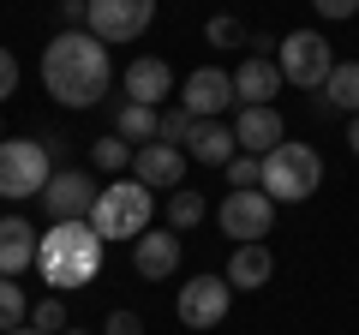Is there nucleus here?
<instances>
[{
  "label": "nucleus",
  "instance_id": "nucleus-1",
  "mask_svg": "<svg viewBox=\"0 0 359 335\" xmlns=\"http://www.w3.org/2000/svg\"><path fill=\"white\" fill-rule=\"evenodd\" d=\"M42 84L66 108H96L108 96V84H114V54H108V42L90 36V30H60L42 48Z\"/></svg>",
  "mask_w": 359,
  "mask_h": 335
},
{
  "label": "nucleus",
  "instance_id": "nucleus-2",
  "mask_svg": "<svg viewBox=\"0 0 359 335\" xmlns=\"http://www.w3.org/2000/svg\"><path fill=\"white\" fill-rule=\"evenodd\" d=\"M102 252H108V240L90 221H54L48 233L36 240V270H42V282L48 287H84V282H96V270H102Z\"/></svg>",
  "mask_w": 359,
  "mask_h": 335
},
{
  "label": "nucleus",
  "instance_id": "nucleus-3",
  "mask_svg": "<svg viewBox=\"0 0 359 335\" xmlns=\"http://www.w3.org/2000/svg\"><path fill=\"white\" fill-rule=\"evenodd\" d=\"M150 216H156V192L144 180H114L90 204V228L102 240H138V233H150Z\"/></svg>",
  "mask_w": 359,
  "mask_h": 335
},
{
  "label": "nucleus",
  "instance_id": "nucleus-4",
  "mask_svg": "<svg viewBox=\"0 0 359 335\" xmlns=\"http://www.w3.org/2000/svg\"><path fill=\"white\" fill-rule=\"evenodd\" d=\"M318 186H323V156L311 150V144H287L282 138L264 156V180H257L264 198H276V204H306Z\"/></svg>",
  "mask_w": 359,
  "mask_h": 335
},
{
  "label": "nucleus",
  "instance_id": "nucleus-5",
  "mask_svg": "<svg viewBox=\"0 0 359 335\" xmlns=\"http://www.w3.org/2000/svg\"><path fill=\"white\" fill-rule=\"evenodd\" d=\"M54 180V150L48 138H0V198H42Z\"/></svg>",
  "mask_w": 359,
  "mask_h": 335
},
{
  "label": "nucleus",
  "instance_id": "nucleus-6",
  "mask_svg": "<svg viewBox=\"0 0 359 335\" xmlns=\"http://www.w3.org/2000/svg\"><path fill=\"white\" fill-rule=\"evenodd\" d=\"M276 66H282V84H299V90H323V78L335 72V54L323 42V30H287L276 42Z\"/></svg>",
  "mask_w": 359,
  "mask_h": 335
},
{
  "label": "nucleus",
  "instance_id": "nucleus-7",
  "mask_svg": "<svg viewBox=\"0 0 359 335\" xmlns=\"http://www.w3.org/2000/svg\"><path fill=\"white\" fill-rule=\"evenodd\" d=\"M156 18V0H84V30L108 48L120 42H138Z\"/></svg>",
  "mask_w": 359,
  "mask_h": 335
},
{
  "label": "nucleus",
  "instance_id": "nucleus-8",
  "mask_svg": "<svg viewBox=\"0 0 359 335\" xmlns=\"http://www.w3.org/2000/svg\"><path fill=\"white\" fill-rule=\"evenodd\" d=\"M228 299H233L228 275H192V282L180 287L174 311H180V323H186V329H216V323L228 317Z\"/></svg>",
  "mask_w": 359,
  "mask_h": 335
},
{
  "label": "nucleus",
  "instance_id": "nucleus-9",
  "mask_svg": "<svg viewBox=\"0 0 359 335\" xmlns=\"http://www.w3.org/2000/svg\"><path fill=\"white\" fill-rule=\"evenodd\" d=\"M96 192L102 186L90 180L84 168H54V180L42 186V210H48V221H90Z\"/></svg>",
  "mask_w": 359,
  "mask_h": 335
},
{
  "label": "nucleus",
  "instance_id": "nucleus-10",
  "mask_svg": "<svg viewBox=\"0 0 359 335\" xmlns=\"http://www.w3.org/2000/svg\"><path fill=\"white\" fill-rule=\"evenodd\" d=\"M216 216H222V233H228V240L252 245V240H269V228H276V198H264V192H228Z\"/></svg>",
  "mask_w": 359,
  "mask_h": 335
},
{
  "label": "nucleus",
  "instance_id": "nucleus-11",
  "mask_svg": "<svg viewBox=\"0 0 359 335\" xmlns=\"http://www.w3.org/2000/svg\"><path fill=\"white\" fill-rule=\"evenodd\" d=\"M132 180H144L150 192H180L186 186V150L180 144H162V138L138 144L132 150Z\"/></svg>",
  "mask_w": 359,
  "mask_h": 335
},
{
  "label": "nucleus",
  "instance_id": "nucleus-12",
  "mask_svg": "<svg viewBox=\"0 0 359 335\" xmlns=\"http://www.w3.org/2000/svg\"><path fill=\"white\" fill-rule=\"evenodd\" d=\"M228 102H240V96H233V72H222V66H198L180 84V108H192L198 120H222Z\"/></svg>",
  "mask_w": 359,
  "mask_h": 335
},
{
  "label": "nucleus",
  "instance_id": "nucleus-13",
  "mask_svg": "<svg viewBox=\"0 0 359 335\" xmlns=\"http://www.w3.org/2000/svg\"><path fill=\"white\" fill-rule=\"evenodd\" d=\"M276 90H282V66L269 60V54L240 60V72H233V96H240V108H276Z\"/></svg>",
  "mask_w": 359,
  "mask_h": 335
},
{
  "label": "nucleus",
  "instance_id": "nucleus-14",
  "mask_svg": "<svg viewBox=\"0 0 359 335\" xmlns=\"http://www.w3.org/2000/svg\"><path fill=\"white\" fill-rule=\"evenodd\" d=\"M132 270L144 275V282H168V275L180 270V233L168 228V233H138L132 240Z\"/></svg>",
  "mask_w": 359,
  "mask_h": 335
},
{
  "label": "nucleus",
  "instance_id": "nucleus-15",
  "mask_svg": "<svg viewBox=\"0 0 359 335\" xmlns=\"http://www.w3.org/2000/svg\"><path fill=\"white\" fill-rule=\"evenodd\" d=\"M120 84H126V96L144 102V108H162L168 96H174V72H168V60H156V54L132 60L126 72H120Z\"/></svg>",
  "mask_w": 359,
  "mask_h": 335
},
{
  "label": "nucleus",
  "instance_id": "nucleus-16",
  "mask_svg": "<svg viewBox=\"0 0 359 335\" xmlns=\"http://www.w3.org/2000/svg\"><path fill=\"white\" fill-rule=\"evenodd\" d=\"M233 144H240L245 156H269L276 144H282V114H276V108H240Z\"/></svg>",
  "mask_w": 359,
  "mask_h": 335
},
{
  "label": "nucleus",
  "instance_id": "nucleus-17",
  "mask_svg": "<svg viewBox=\"0 0 359 335\" xmlns=\"http://www.w3.org/2000/svg\"><path fill=\"white\" fill-rule=\"evenodd\" d=\"M36 264V228L25 216H0V275H25Z\"/></svg>",
  "mask_w": 359,
  "mask_h": 335
},
{
  "label": "nucleus",
  "instance_id": "nucleus-18",
  "mask_svg": "<svg viewBox=\"0 0 359 335\" xmlns=\"http://www.w3.org/2000/svg\"><path fill=\"white\" fill-rule=\"evenodd\" d=\"M269 275H276V252H269L264 240L233 245V258H228V287L233 294H240V287H264Z\"/></svg>",
  "mask_w": 359,
  "mask_h": 335
},
{
  "label": "nucleus",
  "instance_id": "nucleus-19",
  "mask_svg": "<svg viewBox=\"0 0 359 335\" xmlns=\"http://www.w3.org/2000/svg\"><path fill=\"white\" fill-rule=\"evenodd\" d=\"M186 150H192V162H204V168H228L233 156H240V144H233V132L222 126V120H198L192 138H186Z\"/></svg>",
  "mask_w": 359,
  "mask_h": 335
},
{
  "label": "nucleus",
  "instance_id": "nucleus-20",
  "mask_svg": "<svg viewBox=\"0 0 359 335\" xmlns=\"http://www.w3.org/2000/svg\"><path fill=\"white\" fill-rule=\"evenodd\" d=\"M323 102L359 114V60H335V72L323 78Z\"/></svg>",
  "mask_w": 359,
  "mask_h": 335
},
{
  "label": "nucleus",
  "instance_id": "nucleus-21",
  "mask_svg": "<svg viewBox=\"0 0 359 335\" xmlns=\"http://www.w3.org/2000/svg\"><path fill=\"white\" fill-rule=\"evenodd\" d=\"M204 216H210V204H204V192H192V186H180V192L168 198V228H174V233L198 228Z\"/></svg>",
  "mask_w": 359,
  "mask_h": 335
},
{
  "label": "nucleus",
  "instance_id": "nucleus-22",
  "mask_svg": "<svg viewBox=\"0 0 359 335\" xmlns=\"http://www.w3.org/2000/svg\"><path fill=\"white\" fill-rule=\"evenodd\" d=\"M120 138L138 150V144H150L156 138V108H144V102H126L120 108Z\"/></svg>",
  "mask_w": 359,
  "mask_h": 335
},
{
  "label": "nucleus",
  "instance_id": "nucleus-23",
  "mask_svg": "<svg viewBox=\"0 0 359 335\" xmlns=\"http://www.w3.org/2000/svg\"><path fill=\"white\" fill-rule=\"evenodd\" d=\"M25 317H30V299H25V287H18V275H0V335L18 329Z\"/></svg>",
  "mask_w": 359,
  "mask_h": 335
},
{
  "label": "nucleus",
  "instance_id": "nucleus-24",
  "mask_svg": "<svg viewBox=\"0 0 359 335\" xmlns=\"http://www.w3.org/2000/svg\"><path fill=\"white\" fill-rule=\"evenodd\" d=\"M192 126H198L192 108H162V114H156V138H162V144H186Z\"/></svg>",
  "mask_w": 359,
  "mask_h": 335
},
{
  "label": "nucleus",
  "instance_id": "nucleus-25",
  "mask_svg": "<svg viewBox=\"0 0 359 335\" xmlns=\"http://www.w3.org/2000/svg\"><path fill=\"white\" fill-rule=\"evenodd\" d=\"M90 162L102 168V174H120V168H132V144L120 138V132H114V138H96V150H90Z\"/></svg>",
  "mask_w": 359,
  "mask_h": 335
},
{
  "label": "nucleus",
  "instance_id": "nucleus-26",
  "mask_svg": "<svg viewBox=\"0 0 359 335\" xmlns=\"http://www.w3.org/2000/svg\"><path fill=\"white\" fill-rule=\"evenodd\" d=\"M257 180H264V156H233V162H228V186H233V192H257Z\"/></svg>",
  "mask_w": 359,
  "mask_h": 335
},
{
  "label": "nucleus",
  "instance_id": "nucleus-27",
  "mask_svg": "<svg viewBox=\"0 0 359 335\" xmlns=\"http://www.w3.org/2000/svg\"><path fill=\"white\" fill-rule=\"evenodd\" d=\"M30 329H36V335H60V329H66V299H36Z\"/></svg>",
  "mask_w": 359,
  "mask_h": 335
},
{
  "label": "nucleus",
  "instance_id": "nucleus-28",
  "mask_svg": "<svg viewBox=\"0 0 359 335\" xmlns=\"http://www.w3.org/2000/svg\"><path fill=\"white\" fill-rule=\"evenodd\" d=\"M204 36L216 42V48H240V42H245V25H240V18H210Z\"/></svg>",
  "mask_w": 359,
  "mask_h": 335
},
{
  "label": "nucleus",
  "instance_id": "nucleus-29",
  "mask_svg": "<svg viewBox=\"0 0 359 335\" xmlns=\"http://www.w3.org/2000/svg\"><path fill=\"white\" fill-rule=\"evenodd\" d=\"M102 335H144V317H138V311H108Z\"/></svg>",
  "mask_w": 359,
  "mask_h": 335
},
{
  "label": "nucleus",
  "instance_id": "nucleus-30",
  "mask_svg": "<svg viewBox=\"0 0 359 335\" xmlns=\"http://www.w3.org/2000/svg\"><path fill=\"white\" fill-rule=\"evenodd\" d=\"M18 90V54L13 48H0V102Z\"/></svg>",
  "mask_w": 359,
  "mask_h": 335
},
{
  "label": "nucleus",
  "instance_id": "nucleus-31",
  "mask_svg": "<svg viewBox=\"0 0 359 335\" xmlns=\"http://www.w3.org/2000/svg\"><path fill=\"white\" fill-rule=\"evenodd\" d=\"M311 6H318V18H335V25L359 13V0H311Z\"/></svg>",
  "mask_w": 359,
  "mask_h": 335
},
{
  "label": "nucleus",
  "instance_id": "nucleus-32",
  "mask_svg": "<svg viewBox=\"0 0 359 335\" xmlns=\"http://www.w3.org/2000/svg\"><path fill=\"white\" fill-rule=\"evenodd\" d=\"M60 18L66 30H84V0H60Z\"/></svg>",
  "mask_w": 359,
  "mask_h": 335
},
{
  "label": "nucleus",
  "instance_id": "nucleus-33",
  "mask_svg": "<svg viewBox=\"0 0 359 335\" xmlns=\"http://www.w3.org/2000/svg\"><path fill=\"white\" fill-rule=\"evenodd\" d=\"M347 144H353V156H359V114L347 120Z\"/></svg>",
  "mask_w": 359,
  "mask_h": 335
},
{
  "label": "nucleus",
  "instance_id": "nucleus-34",
  "mask_svg": "<svg viewBox=\"0 0 359 335\" xmlns=\"http://www.w3.org/2000/svg\"><path fill=\"white\" fill-rule=\"evenodd\" d=\"M6 335H36V329H30V323H18V329H6Z\"/></svg>",
  "mask_w": 359,
  "mask_h": 335
},
{
  "label": "nucleus",
  "instance_id": "nucleus-35",
  "mask_svg": "<svg viewBox=\"0 0 359 335\" xmlns=\"http://www.w3.org/2000/svg\"><path fill=\"white\" fill-rule=\"evenodd\" d=\"M60 335H84V329H60Z\"/></svg>",
  "mask_w": 359,
  "mask_h": 335
},
{
  "label": "nucleus",
  "instance_id": "nucleus-36",
  "mask_svg": "<svg viewBox=\"0 0 359 335\" xmlns=\"http://www.w3.org/2000/svg\"><path fill=\"white\" fill-rule=\"evenodd\" d=\"M0 138H6V126H0Z\"/></svg>",
  "mask_w": 359,
  "mask_h": 335
}]
</instances>
